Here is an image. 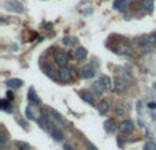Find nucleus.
<instances>
[{"label":"nucleus","mask_w":156,"mask_h":150,"mask_svg":"<svg viewBox=\"0 0 156 150\" xmlns=\"http://www.w3.org/2000/svg\"><path fill=\"white\" fill-rule=\"evenodd\" d=\"M111 48V51L115 52L118 55H122V56H129V55L133 53V49L130 46V44L127 43L125 38H121V40L115 41L112 45H108Z\"/></svg>","instance_id":"1"},{"label":"nucleus","mask_w":156,"mask_h":150,"mask_svg":"<svg viewBox=\"0 0 156 150\" xmlns=\"http://www.w3.org/2000/svg\"><path fill=\"white\" fill-rule=\"evenodd\" d=\"M54 60H55V63H56L59 67H67L69 56H67L66 52L58 51V52H55V55H54Z\"/></svg>","instance_id":"2"},{"label":"nucleus","mask_w":156,"mask_h":150,"mask_svg":"<svg viewBox=\"0 0 156 150\" xmlns=\"http://www.w3.org/2000/svg\"><path fill=\"white\" fill-rule=\"evenodd\" d=\"M4 7L10 11H14V12H23V7L18 0H4Z\"/></svg>","instance_id":"3"},{"label":"nucleus","mask_w":156,"mask_h":150,"mask_svg":"<svg viewBox=\"0 0 156 150\" xmlns=\"http://www.w3.org/2000/svg\"><path fill=\"white\" fill-rule=\"evenodd\" d=\"M80 73L83 79H92V78L96 75V68L93 67V64H86L81 68Z\"/></svg>","instance_id":"4"},{"label":"nucleus","mask_w":156,"mask_h":150,"mask_svg":"<svg viewBox=\"0 0 156 150\" xmlns=\"http://www.w3.org/2000/svg\"><path fill=\"white\" fill-rule=\"evenodd\" d=\"M118 128L122 134H130V132L134 130V123H133L132 120H129V119H126V120L121 121V124L118 126Z\"/></svg>","instance_id":"5"},{"label":"nucleus","mask_w":156,"mask_h":150,"mask_svg":"<svg viewBox=\"0 0 156 150\" xmlns=\"http://www.w3.org/2000/svg\"><path fill=\"white\" fill-rule=\"evenodd\" d=\"M58 75H59V79L63 80V82L71 80V70L69 67H60L59 71H58Z\"/></svg>","instance_id":"6"},{"label":"nucleus","mask_w":156,"mask_h":150,"mask_svg":"<svg viewBox=\"0 0 156 150\" xmlns=\"http://www.w3.org/2000/svg\"><path fill=\"white\" fill-rule=\"evenodd\" d=\"M86 56H88V51L83 46H78L76 51H74V59L77 62H83L86 59Z\"/></svg>","instance_id":"7"},{"label":"nucleus","mask_w":156,"mask_h":150,"mask_svg":"<svg viewBox=\"0 0 156 150\" xmlns=\"http://www.w3.org/2000/svg\"><path fill=\"white\" fill-rule=\"evenodd\" d=\"M80 97H81V98H82L85 102H88V104H90V105H94V104H96V98H94V96L90 93V91H88V90L80 91Z\"/></svg>","instance_id":"8"},{"label":"nucleus","mask_w":156,"mask_h":150,"mask_svg":"<svg viewBox=\"0 0 156 150\" xmlns=\"http://www.w3.org/2000/svg\"><path fill=\"white\" fill-rule=\"evenodd\" d=\"M48 113H49V116H51V119H54V120H56L58 123H60V124H66L65 118H63V116L60 115V113L58 112V111L52 109V108H48Z\"/></svg>","instance_id":"9"},{"label":"nucleus","mask_w":156,"mask_h":150,"mask_svg":"<svg viewBox=\"0 0 156 150\" xmlns=\"http://www.w3.org/2000/svg\"><path fill=\"white\" fill-rule=\"evenodd\" d=\"M27 98H29L30 102H33V105H40L41 104V100L38 98V96L36 94V90L33 87L29 89V93H27Z\"/></svg>","instance_id":"10"},{"label":"nucleus","mask_w":156,"mask_h":150,"mask_svg":"<svg viewBox=\"0 0 156 150\" xmlns=\"http://www.w3.org/2000/svg\"><path fill=\"white\" fill-rule=\"evenodd\" d=\"M126 86H127V83H126V80L123 79V78H116L115 79V83H114V87H115V90L116 91H123L125 89H126Z\"/></svg>","instance_id":"11"},{"label":"nucleus","mask_w":156,"mask_h":150,"mask_svg":"<svg viewBox=\"0 0 156 150\" xmlns=\"http://www.w3.org/2000/svg\"><path fill=\"white\" fill-rule=\"evenodd\" d=\"M104 128L107 132H110V134H112L114 131L116 130V124H115V120L114 119H107L104 123Z\"/></svg>","instance_id":"12"},{"label":"nucleus","mask_w":156,"mask_h":150,"mask_svg":"<svg viewBox=\"0 0 156 150\" xmlns=\"http://www.w3.org/2000/svg\"><path fill=\"white\" fill-rule=\"evenodd\" d=\"M129 3H130V0H115L114 2V8L118 11H122L126 7H129Z\"/></svg>","instance_id":"13"},{"label":"nucleus","mask_w":156,"mask_h":150,"mask_svg":"<svg viewBox=\"0 0 156 150\" xmlns=\"http://www.w3.org/2000/svg\"><path fill=\"white\" fill-rule=\"evenodd\" d=\"M97 111H99V113L100 115H105V113L110 111V104H108L107 101H100L99 102V105H97Z\"/></svg>","instance_id":"14"},{"label":"nucleus","mask_w":156,"mask_h":150,"mask_svg":"<svg viewBox=\"0 0 156 150\" xmlns=\"http://www.w3.org/2000/svg\"><path fill=\"white\" fill-rule=\"evenodd\" d=\"M5 85L8 86V87H11V89H19L22 86V80L21 79H8L7 82H5Z\"/></svg>","instance_id":"15"},{"label":"nucleus","mask_w":156,"mask_h":150,"mask_svg":"<svg viewBox=\"0 0 156 150\" xmlns=\"http://www.w3.org/2000/svg\"><path fill=\"white\" fill-rule=\"evenodd\" d=\"M49 134L52 135V138H54L55 141H62L63 138H65V135H63V132L60 131V130L58 128V127H56V128H55V130H52V131L49 132Z\"/></svg>","instance_id":"16"},{"label":"nucleus","mask_w":156,"mask_h":150,"mask_svg":"<svg viewBox=\"0 0 156 150\" xmlns=\"http://www.w3.org/2000/svg\"><path fill=\"white\" fill-rule=\"evenodd\" d=\"M93 90L96 91V93L100 94V93H103V91H105L107 89H105V86L101 83V80L99 79V80H96V82L93 83Z\"/></svg>","instance_id":"17"},{"label":"nucleus","mask_w":156,"mask_h":150,"mask_svg":"<svg viewBox=\"0 0 156 150\" xmlns=\"http://www.w3.org/2000/svg\"><path fill=\"white\" fill-rule=\"evenodd\" d=\"M41 68H43V71H44V74L45 75H48L49 78H54V74H52L54 73V70H52V67L48 64V63H44V64L41 66Z\"/></svg>","instance_id":"18"},{"label":"nucleus","mask_w":156,"mask_h":150,"mask_svg":"<svg viewBox=\"0 0 156 150\" xmlns=\"http://www.w3.org/2000/svg\"><path fill=\"white\" fill-rule=\"evenodd\" d=\"M99 79L101 80V83L105 86V89H107V90H108V89H111V86H112V85H111V79H110V77H107V75H101V77H100Z\"/></svg>","instance_id":"19"},{"label":"nucleus","mask_w":156,"mask_h":150,"mask_svg":"<svg viewBox=\"0 0 156 150\" xmlns=\"http://www.w3.org/2000/svg\"><path fill=\"white\" fill-rule=\"evenodd\" d=\"M143 4L148 12H152V11H154V0H143Z\"/></svg>","instance_id":"20"},{"label":"nucleus","mask_w":156,"mask_h":150,"mask_svg":"<svg viewBox=\"0 0 156 150\" xmlns=\"http://www.w3.org/2000/svg\"><path fill=\"white\" fill-rule=\"evenodd\" d=\"M0 139H2V148H4L5 143H7V131L4 128H2V132H0Z\"/></svg>","instance_id":"21"},{"label":"nucleus","mask_w":156,"mask_h":150,"mask_svg":"<svg viewBox=\"0 0 156 150\" xmlns=\"http://www.w3.org/2000/svg\"><path fill=\"white\" fill-rule=\"evenodd\" d=\"M148 41H149V45L156 46V32H154V33H151V34H149Z\"/></svg>","instance_id":"22"},{"label":"nucleus","mask_w":156,"mask_h":150,"mask_svg":"<svg viewBox=\"0 0 156 150\" xmlns=\"http://www.w3.org/2000/svg\"><path fill=\"white\" fill-rule=\"evenodd\" d=\"M144 150H156V143L154 142H147L144 145Z\"/></svg>","instance_id":"23"},{"label":"nucleus","mask_w":156,"mask_h":150,"mask_svg":"<svg viewBox=\"0 0 156 150\" xmlns=\"http://www.w3.org/2000/svg\"><path fill=\"white\" fill-rule=\"evenodd\" d=\"M114 112H115L116 116H121V115H123V113H125V109L121 107V105H116L115 109H114Z\"/></svg>","instance_id":"24"},{"label":"nucleus","mask_w":156,"mask_h":150,"mask_svg":"<svg viewBox=\"0 0 156 150\" xmlns=\"http://www.w3.org/2000/svg\"><path fill=\"white\" fill-rule=\"evenodd\" d=\"M85 145H86V148H88V150H99L93 143L89 142V141H85Z\"/></svg>","instance_id":"25"},{"label":"nucleus","mask_w":156,"mask_h":150,"mask_svg":"<svg viewBox=\"0 0 156 150\" xmlns=\"http://www.w3.org/2000/svg\"><path fill=\"white\" fill-rule=\"evenodd\" d=\"M73 38H70V37H65L63 38V44H65V45H71V43H73Z\"/></svg>","instance_id":"26"},{"label":"nucleus","mask_w":156,"mask_h":150,"mask_svg":"<svg viewBox=\"0 0 156 150\" xmlns=\"http://www.w3.org/2000/svg\"><path fill=\"white\" fill-rule=\"evenodd\" d=\"M7 100L8 101H12L14 100V93L12 91H7Z\"/></svg>","instance_id":"27"},{"label":"nucleus","mask_w":156,"mask_h":150,"mask_svg":"<svg viewBox=\"0 0 156 150\" xmlns=\"http://www.w3.org/2000/svg\"><path fill=\"white\" fill-rule=\"evenodd\" d=\"M63 150H77V149H74L73 146H70V145H65L63 146Z\"/></svg>","instance_id":"28"},{"label":"nucleus","mask_w":156,"mask_h":150,"mask_svg":"<svg viewBox=\"0 0 156 150\" xmlns=\"http://www.w3.org/2000/svg\"><path fill=\"white\" fill-rule=\"evenodd\" d=\"M148 107L151 108V109H155V108H156V102H149Z\"/></svg>","instance_id":"29"},{"label":"nucleus","mask_w":156,"mask_h":150,"mask_svg":"<svg viewBox=\"0 0 156 150\" xmlns=\"http://www.w3.org/2000/svg\"><path fill=\"white\" fill-rule=\"evenodd\" d=\"M155 87H156V83H155Z\"/></svg>","instance_id":"30"}]
</instances>
